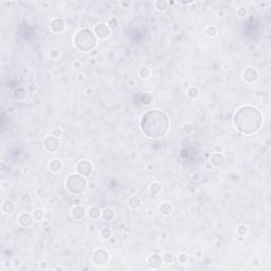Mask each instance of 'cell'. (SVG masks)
<instances>
[{
  "label": "cell",
  "instance_id": "cell-13",
  "mask_svg": "<svg viewBox=\"0 0 271 271\" xmlns=\"http://www.w3.org/2000/svg\"><path fill=\"white\" fill-rule=\"evenodd\" d=\"M18 221L20 223V226L24 227V228H28V227H31L33 223V218L32 216L28 214V213H23L18 218Z\"/></svg>",
  "mask_w": 271,
  "mask_h": 271
},
{
  "label": "cell",
  "instance_id": "cell-7",
  "mask_svg": "<svg viewBox=\"0 0 271 271\" xmlns=\"http://www.w3.org/2000/svg\"><path fill=\"white\" fill-rule=\"evenodd\" d=\"M43 147H45V149L49 153L56 152V150H58V148H59L58 139L55 138V137H53V136L48 137V138H46L45 141H43Z\"/></svg>",
  "mask_w": 271,
  "mask_h": 271
},
{
  "label": "cell",
  "instance_id": "cell-37",
  "mask_svg": "<svg viewBox=\"0 0 271 271\" xmlns=\"http://www.w3.org/2000/svg\"><path fill=\"white\" fill-rule=\"evenodd\" d=\"M20 264H21V261H20V258H18V257H15V258H14V261H13V266H15V267H18V266H20Z\"/></svg>",
  "mask_w": 271,
  "mask_h": 271
},
{
  "label": "cell",
  "instance_id": "cell-18",
  "mask_svg": "<svg viewBox=\"0 0 271 271\" xmlns=\"http://www.w3.org/2000/svg\"><path fill=\"white\" fill-rule=\"evenodd\" d=\"M172 211H173V207H172L171 203H168V202H164V203L161 204L160 212H161V214H162V215L169 216L172 214Z\"/></svg>",
  "mask_w": 271,
  "mask_h": 271
},
{
  "label": "cell",
  "instance_id": "cell-17",
  "mask_svg": "<svg viewBox=\"0 0 271 271\" xmlns=\"http://www.w3.org/2000/svg\"><path fill=\"white\" fill-rule=\"evenodd\" d=\"M141 203H142L141 199L139 198L138 196H133L131 198H129V200H128V206L133 210L139 209V208L141 207Z\"/></svg>",
  "mask_w": 271,
  "mask_h": 271
},
{
  "label": "cell",
  "instance_id": "cell-36",
  "mask_svg": "<svg viewBox=\"0 0 271 271\" xmlns=\"http://www.w3.org/2000/svg\"><path fill=\"white\" fill-rule=\"evenodd\" d=\"M61 135H62V130L59 129V128H55V129H53V131H52V136L55 137V138H58Z\"/></svg>",
  "mask_w": 271,
  "mask_h": 271
},
{
  "label": "cell",
  "instance_id": "cell-9",
  "mask_svg": "<svg viewBox=\"0 0 271 271\" xmlns=\"http://www.w3.org/2000/svg\"><path fill=\"white\" fill-rule=\"evenodd\" d=\"M243 80H245L247 83H254V82L257 81V78H258V73H257V71L255 69H253V68H248V69H246L245 71H243Z\"/></svg>",
  "mask_w": 271,
  "mask_h": 271
},
{
  "label": "cell",
  "instance_id": "cell-44",
  "mask_svg": "<svg viewBox=\"0 0 271 271\" xmlns=\"http://www.w3.org/2000/svg\"><path fill=\"white\" fill-rule=\"evenodd\" d=\"M35 89H36V87H35V86H34V87H33V86L31 87V90H35Z\"/></svg>",
  "mask_w": 271,
  "mask_h": 271
},
{
  "label": "cell",
  "instance_id": "cell-41",
  "mask_svg": "<svg viewBox=\"0 0 271 271\" xmlns=\"http://www.w3.org/2000/svg\"><path fill=\"white\" fill-rule=\"evenodd\" d=\"M74 68H76V69H80L81 68V63H78V62H76V63H74Z\"/></svg>",
  "mask_w": 271,
  "mask_h": 271
},
{
  "label": "cell",
  "instance_id": "cell-23",
  "mask_svg": "<svg viewBox=\"0 0 271 271\" xmlns=\"http://www.w3.org/2000/svg\"><path fill=\"white\" fill-rule=\"evenodd\" d=\"M153 100H154V98L150 93H144L141 95V103L143 105H149V104H152Z\"/></svg>",
  "mask_w": 271,
  "mask_h": 271
},
{
  "label": "cell",
  "instance_id": "cell-42",
  "mask_svg": "<svg viewBox=\"0 0 271 271\" xmlns=\"http://www.w3.org/2000/svg\"><path fill=\"white\" fill-rule=\"evenodd\" d=\"M198 176H199L198 174H196V175H193V179H194V180H198Z\"/></svg>",
  "mask_w": 271,
  "mask_h": 271
},
{
  "label": "cell",
  "instance_id": "cell-11",
  "mask_svg": "<svg viewBox=\"0 0 271 271\" xmlns=\"http://www.w3.org/2000/svg\"><path fill=\"white\" fill-rule=\"evenodd\" d=\"M147 262H148V265L150 268H153V269H158V268H160L161 265H162L163 258L160 255H158V254H153V255H150L148 257V261Z\"/></svg>",
  "mask_w": 271,
  "mask_h": 271
},
{
  "label": "cell",
  "instance_id": "cell-28",
  "mask_svg": "<svg viewBox=\"0 0 271 271\" xmlns=\"http://www.w3.org/2000/svg\"><path fill=\"white\" fill-rule=\"evenodd\" d=\"M101 235H102V237L104 239H109L111 237V235H112V232H111V230L109 228H105V229L102 230Z\"/></svg>",
  "mask_w": 271,
  "mask_h": 271
},
{
  "label": "cell",
  "instance_id": "cell-12",
  "mask_svg": "<svg viewBox=\"0 0 271 271\" xmlns=\"http://www.w3.org/2000/svg\"><path fill=\"white\" fill-rule=\"evenodd\" d=\"M64 29H65V23L62 18H55L52 20L51 30L54 33H61L64 31Z\"/></svg>",
  "mask_w": 271,
  "mask_h": 271
},
{
  "label": "cell",
  "instance_id": "cell-15",
  "mask_svg": "<svg viewBox=\"0 0 271 271\" xmlns=\"http://www.w3.org/2000/svg\"><path fill=\"white\" fill-rule=\"evenodd\" d=\"M15 210V204L13 201L11 200H5L3 202V204H2V212L4 213V214H12L13 212H14Z\"/></svg>",
  "mask_w": 271,
  "mask_h": 271
},
{
  "label": "cell",
  "instance_id": "cell-32",
  "mask_svg": "<svg viewBox=\"0 0 271 271\" xmlns=\"http://www.w3.org/2000/svg\"><path fill=\"white\" fill-rule=\"evenodd\" d=\"M174 261V256L173 254H165V255L163 256V262L166 263V264H171V263H173Z\"/></svg>",
  "mask_w": 271,
  "mask_h": 271
},
{
  "label": "cell",
  "instance_id": "cell-22",
  "mask_svg": "<svg viewBox=\"0 0 271 271\" xmlns=\"http://www.w3.org/2000/svg\"><path fill=\"white\" fill-rule=\"evenodd\" d=\"M88 215H89V217L91 218V219H98V218L101 216V211H100L98 208L93 207V208H91V209L89 210Z\"/></svg>",
  "mask_w": 271,
  "mask_h": 271
},
{
  "label": "cell",
  "instance_id": "cell-3",
  "mask_svg": "<svg viewBox=\"0 0 271 271\" xmlns=\"http://www.w3.org/2000/svg\"><path fill=\"white\" fill-rule=\"evenodd\" d=\"M75 47L82 52H89L97 46V37L93 32L88 29H82L74 37Z\"/></svg>",
  "mask_w": 271,
  "mask_h": 271
},
{
  "label": "cell",
  "instance_id": "cell-8",
  "mask_svg": "<svg viewBox=\"0 0 271 271\" xmlns=\"http://www.w3.org/2000/svg\"><path fill=\"white\" fill-rule=\"evenodd\" d=\"M94 34L101 39H105L109 36V27L105 23H98L94 28Z\"/></svg>",
  "mask_w": 271,
  "mask_h": 271
},
{
  "label": "cell",
  "instance_id": "cell-38",
  "mask_svg": "<svg viewBox=\"0 0 271 271\" xmlns=\"http://www.w3.org/2000/svg\"><path fill=\"white\" fill-rule=\"evenodd\" d=\"M45 218H46V220L50 221L52 218H53V215H52L51 212H46L45 213Z\"/></svg>",
  "mask_w": 271,
  "mask_h": 271
},
{
  "label": "cell",
  "instance_id": "cell-25",
  "mask_svg": "<svg viewBox=\"0 0 271 271\" xmlns=\"http://www.w3.org/2000/svg\"><path fill=\"white\" fill-rule=\"evenodd\" d=\"M168 3L165 1V0H158V1L156 2V8H157L159 11H165L166 9H168Z\"/></svg>",
  "mask_w": 271,
  "mask_h": 271
},
{
  "label": "cell",
  "instance_id": "cell-6",
  "mask_svg": "<svg viewBox=\"0 0 271 271\" xmlns=\"http://www.w3.org/2000/svg\"><path fill=\"white\" fill-rule=\"evenodd\" d=\"M76 171L78 173L82 175V176H89L91 175L92 171H93V166L92 164L89 162V161H86V160H83V161H80L76 165Z\"/></svg>",
  "mask_w": 271,
  "mask_h": 271
},
{
  "label": "cell",
  "instance_id": "cell-40",
  "mask_svg": "<svg viewBox=\"0 0 271 271\" xmlns=\"http://www.w3.org/2000/svg\"><path fill=\"white\" fill-rule=\"evenodd\" d=\"M58 56V52H57L56 50H53L50 52V57L51 58H56V57Z\"/></svg>",
  "mask_w": 271,
  "mask_h": 271
},
{
  "label": "cell",
  "instance_id": "cell-31",
  "mask_svg": "<svg viewBox=\"0 0 271 271\" xmlns=\"http://www.w3.org/2000/svg\"><path fill=\"white\" fill-rule=\"evenodd\" d=\"M237 232H238L239 235L243 236V235H246L248 233V227L245 226V224H240V226H238V228H237Z\"/></svg>",
  "mask_w": 271,
  "mask_h": 271
},
{
  "label": "cell",
  "instance_id": "cell-27",
  "mask_svg": "<svg viewBox=\"0 0 271 271\" xmlns=\"http://www.w3.org/2000/svg\"><path fill=\"white\" fill-rule=\"evenodd\" d=\"M183 131H184L187 135H192V133L195 131V127H194V125L191 124V123H187V124L183 125Z\"/></svg>",
  "mask_w": 271,
  "mask_h": 271
},
{
  "label": "cell",
  "instance_id": "cell-16",
  "mask_svg": "<svg viewBox=\"0 0 271 271\" xmlns=\"http://www.w3.org/2000/svg\"><path fill=\"white\" fill-rule=\"evenodd\" d=\"M102 218L105 221H112L114 219V212L110 208H106L102 212Z\"/></svg>",
  "mask_w": 271,
  "mask_h": 271
},
{
  "label": "cell",
  "instance_id": "cell-34",
  "mask_svg": "<svg viewBox=\"0 0 271 271\" xmlns=\"http://www.w3.org/2000/svg\"><path fill=\"white\" fill-rule=\"evenodd\" d=\"M178 261H179L180 263H187L188 261V256L187 255V254H184V253H182V254H180L179 255V257H178Z\"/></svg>",
  "mask_w": 271,
  "mask_h": 271
},
{
  "label": "cell",
  "instance_id": "cell-26",
  "mask_svg": "<svg viewBox=\"0 0 271 271\" xmlns=\"http://www.w3.org/2000/svg\"><path fill=\"white\" fill-rule=\"evenodd\" d=\"M188 95L191 98H196L199 95L198 88H197V87H191V88L188 90Z\"/></svg>",
  "mask_w": 271,
  "mask_h": 271
},
{
  "label": "cell",
  "instance_id": "cell-19",
  "mask_svg": "<svg viewBox=\"0 0 271 271\" xmlns=\"http://www.w3.org/2000/svg\"><path fill=\"white\" fill-rule=\"evenodd\" d=\"M62 166H63L62 162L57 159L52 160L50 164H49V168H50L51 172H53V173H58V172L62 169Z\"/></svg>",
  "mask_w": 271,
  "mask_h": 271
},
{
  "label": "cell",
  "instance_id": "cell-5",
  "mask_svg": "<svg viewBox=\"0 0 271 271\" xmlns=\"http://www.w3.org/2000/svg\"><path fill=\"white\" fill-rule=\"evenodd\" d=\"M92 261L97 266H105L109 261V254L107 253V251L103 250V249H98L93 253Z\"/></svg>",
  "mask_w": 271,
  "mask_h": 271
},
{
  "label": "cell",
  "instance_id": "cell-4",
  "mask_svg": "<svg viewBox=\"0 0 271 271\" xmlns=\"http://www.w3.org/2000/svg\"><path fill=\"white\" fill-rule=\"evenodd\" d=\"M66 187L67 190L73 195H80L84 193L87 188V181L84 176L78 174H72L66 180Z\"/></svg>",
  "mask_w": 271,
  "mask_h": 271
},
{
  "label": "cell",
  "instance_id": "cell-29",
  "mask_svg": "<svg viewBox=\"0 0 271 271\" xmlns=\"http://www.w3.org/2000/svg\"><path fill=\"white\" fill-rule=\"evenodd\" d=\"M139 74L142 78H147L150 74V71L147 67H144V68H141L140 71H139Z\"/></svg>",
  "mask_w": 271,
  "mask_h": 271
},
{
  "label": "cell",
  "instance_id": "cell-24",
  "mask_svg": "<svg viewBox=\"0 0 271 271\" xmlns=\"http://www.w3.org/2000/svg\"><path fill=\"white\" fill-rule=\"evenodd\" d=\"M33 218L37 221H40L43 220V218H45V213H43V210L40 209H36L33 212Z\"/></svg>",
  "mask_w": 271,
  "mask_h": 271
},
{
  "label": "cell",
  "instance_id": "cell-1",
  "mask_svg": "<svg viewBox=\"0 0 271 271\" xmlns=\"http://www.w3.org/2000/svg\"><path fill=\"white\" fill-rule=\"evenodd\" d=\"M140 127L142 133L150 139L162 138L169 128L168 118L160 110H149L142 117Z\"/></svg>",
  "mask_w": 271,
  "mask_h": 271
},
{
  "label": "cell",
  "instance_id": "cell-39",
  "mask_svg": "<svg viewBox=\"0 0 271 271\" xmlns=\"http://www.w3.org/2000/svg\"><path fill=\"white\" fill-rule=\"evenodd\" d=\"M223 147L221 146V145H216V146H215V152L218 153V154H221V153H223Z\"/></svg>",
  "mask_w": 271,
  "mask_h": 271
},
{
  "label": "cell",
  "instance_id": "cell-33",
  "mask_svg": "<svg viewBox=\"0 0 271 271\" xmlns=\"http://www.w3.org/2000/svg\"><path fill=\"white\" fill-rule=\"evenodd\" d=\"M108 27L110 29H112V30H114V29H117L118 28V21H117V19H111V20H109V23H108Z\"/></svg>",
  "mask_w": 271,
  "mask_h": 271
},
{
  "label": "cell",
  "instance_id": "cell-20",
  "mask_svg": "<svg viewBox=\"0 0 271 271\" xmlns=\"http://www.w3.org/2000/svg\"><path fill=\"white\" fill-rule=\"evenodd\" d=\"M27 97V93H26V90L23 89V88H18L15 90L14 92V98L17 101H23Z\"/></svg>",
  "mask_w": 271,
  "mask_h": 271
},
{
  "label": "cell",
  "instance_id": "cell-10",
  "mask_svg": "<svg viewBox=\"0 0 271 271\" xmlns=\"http://www.w3.org/2000/svg\"><path fill=\"white\" fill-rule=\"evenodd\" d=\"M86 210H85V208L81 207V206H76L72 209V211H71V215H72L73 219L75 220H82L85 218V216H86Z\"/></svg>",
  "mask_w": 271,
  "mask_h": 271
},
{
  "label": "cell",
  "instance_id": "cell-14",
  "mask_svg": "<svg viewBox=\"0 0 271 271\" xmlns=\"http://www.w3.org/2000/svg\"><path fill=\"white\" fill-rule=\"evenodd\" d=\"M210 161L213 165L216 166V168H220V166H223V163H224V157L221 154L215 153V154H213L212 156H211Z\"/></svg>",
  "mask_w": 271,
  "mask_h": 271
},
{
  "label": "cell",
  "instance_id": "cell-21",
  "mask_svg": "<svg viewBox=\"0 0 271 271\" xmlns=\"http://www.w3.org/2000/svg\"><path fill=\"white\" fill-rule=\"evenodd\" d=\"M161 190H162V188H161V184L159 182H153L149 187V191L153 195H158L161 192Z\"/></svg>",
  "mask_w": 271,
  "mask_h": 271
},
{
  "label": "cell",
  "instance_id": "cell-43",
  "mask_svg": "<svg viewBox=\"0 0 271 271\" xmlns=\"http://www.w3.org/2000/svg\"><path fill=\"white\" fill-rule=\"evenodd\" d=\"M122 4L124 5V7H128V5H129V2H122Z\"/></svg>",
  "mask_w": 271,
  "mask_h": 271
},
{
  "label": "cell",
  "instance_id": "cell-30",
  "mask_svg": "<svg viewBox=\"0 0 271 271\" xmlns=\"http://www.w3.org/2000/svg\"><path fill=\"white\" fill-rule=\"evenodd\" d=\"M206 33L209 36H215V35L217 34V29H216L214 26H209L206 29Z\"/></svg>",
  "mask_w": 271,
  "mask_h": 271
},
{
  "label": "cell",
  "instance_id": "cell-2",
  "mask_svg": "<svg viewBox=\"0 0 271 271\" xmlns=\"http://www.w3.org/2000/svg\"><path fill=\"white\" fill-rule=\"evenodd\" d=\"M234 125L240 133L246 135L256 133L261 128L263 116L253 106H243L234 114Z\"/></svg>",
  "mask_w": 271,
  "mask_h": 271
},
{
  "label": "cell",
  "instance_id": "cell-35",
  "mask_svg": "<svg viewBox=\"0 0 271 271\" xmlns=\"http://www.w3.org/2000/svg\"><path fill=\"white\" fill-rule=\"evenodd\" d=\"M237 15L239 16V17H245L246 15H247V10L246 9H238L237 10Z\"/></svg>",
  "mask_w": 271,
  "mask_h": 271
}]
</instances>
